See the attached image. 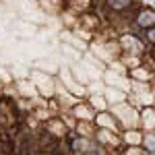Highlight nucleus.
<instances>
[{
  "label": "nucleus",
  "mask_w": 155,
  "mask_h": 155,
  "mask_svg": "<svg viewBox=\"0 0 155 155\" xmlns=\"http://www.w3.org/2000/svg\"><path fill=\"white\" fill-rule=\"evenodd\" d=\"M114 8H126V6H130L132 0H107Z\"/></svg>",
  "instance_id": "nucleus-1"
}]
</instances>
